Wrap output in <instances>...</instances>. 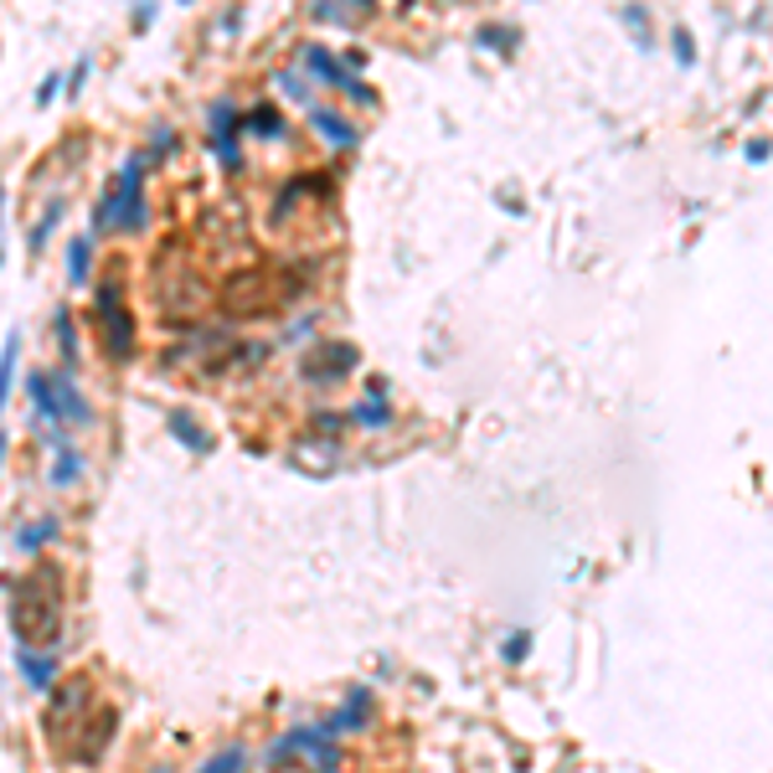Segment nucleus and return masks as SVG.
<instances>
[{"label": "nucleus", "mask_w": 773, "mask_h": 773, "mask_svg": "<svg viewBox=\"0 0 773 773\" xmlns=\"http://www.w3.org/2000/svg\"><path fill=\"white\" fill-rule=\"evenodd\" d=\"M114 701L93 686V676H68V681L52 691V707H47V743L58 753V763H99V753L114 738Z\"/></svg>", "instance_id": "1"}, {"label": "nucleus", "mask_w": 773, "mask_h": 773, "mask_svg": "<svg viewBox=\"0 0 773 773\" xmlns=\"http://www.w3.org/2000/svg\"><path fill=\"white\" fill-rule=\"evenodd\" d=\"M11 629L21 650H52L62 640V573L31 567L27 578H11Z\"/></svg>", "instance_id": "2"}, {"label": "nucleus", "mask_w": 773, "mask_h": 773, "mask_svg": "<svg viewBox=\"0 0 773 773\" xmlns=\"http://www.w3.org/2000/svg\"><path fill=\"white\" fill-rule=\"evenodd\" d=\"M299 299V284L289 279V274H279V268H243V274H233V279L223 284V310L233 315V320H264V315H279L284 305H295Z\"/></svg>", "instance_id": "3"}, {"label": "nucleus", "mask_w": 773, "mask_h": 773, "mask_svg": "<svg viewBox=\"0 0 773 773\" xmlns=\"http://www.w3.org/2000/svg\"><path fill=\"white\" fill-rule=\"evenodd\" d=\"M341 763V748L330 743V732L320 728H299L289 738H279V748L268 753V769L284 773V769H305V773H330Z\"/></svg>", "instance_id": "4"}, {"label": "nucleus", "mask_w": 773, "mask_h": 773, "mask_svg": "<svg viewBox=\"0 0 773 773\" xmlns=\"http://www.w3.org/2000/svg\"><path fill=\"white\" fill-rule=\"evenodd\" d=\"M140 155H134L130 165L120 171V186H114V196L109 202H99V227L109 223H120V227H140L145 217H140Z\"/></svg>", "instance_id": "5"}, {"label": "nucleus", "mask_w": 773, "mask_h": 773, "mask_svg": "<svg viewBox=\"0 0 773 773\" xmlns=\"http://www.w3.org/2000/svg\"><path fill=\"white\" fill-rule=\"evenodd\" d=\"M31 398L42 402L47 418H68V423H89V402L73 392V382L68 377H31Z\"/></svg>", "instance_id": "6"}, {"label": "nucleus", "mask_w": 773, "mask_h": 773, "mask_svg": "<svg viewBox=\"0 0 773 773\" xmlns=\"http://www.w3.org/2000/svg\"><path fill=\"white\" fill-rule=\"evenodd\" d=\"M99 315L109 320V346H114V357L124 361L134 351V326L120 305V284H104V289H99Z\"/></svg>", "instance_id": "7"}, {"label": "nucleus", "mask_w": 773, "mask_h": 773, "mask_svg": "<svg viewBox=\"0 0 773 773\" xmlns=\"http://www.w3.org/2000/svg\"><path fill=\"white\" fill-rule=\"evenodd\" d=\"M346 367H357V351H351V346H326L320 357L305 361V377H315V382H336Z\"/></svg>", "instance_id": "8"}, {"label": "nucleus", "mask_w": 773, "mask_h": 773, "mask_svg": "<svg viewBox=\"0 0 773 773\" xmlns=\"http://www.w3.org/2000/svg\"><path fill=\"white\" fill-rule=\"evenodd\" d=\"M243 763H248V759H243V748H227V753H217V759H207V763H202V769H196V773H243Z\"/></svg>", "instance_id": "9"}, {"label": "nucleus", "mask_w": 773, "mask_h": 773, "mask_svg": "<svg viewBox=\"0 0 773 773\" xmlns=\"http://www.w3.org/2000/svg\"><path fill=\"white\" fill-rule=\"evenodd\" d=\"M21 666H27V681H31V686H47V681H52V660H47V655H27Z\"/></svg>", "instance_id": "10"}, {"label": "nucleus", "mask_w": 773, "mask_h": 773, "mask_svg": "<svg viewBox=\"0 0 773 773\" xmlns=\"http://www.w3.org/2000/svg\"><path fill=\"white\" fill-rule=\"evenodd\" d=\"M305 62H310L315 73H326V78H336V83H346V73H341V68H336V62L326 58V52H320V47H310V52H305Z\"/></svg>", "instance_id": "11"}, {"label": "nucleus", "mask_w": 773, "mask_h": 773, "mask_svg": "<svg viewBox=\"0 0 773 773\" xmlns=\"http://www.w3.org/2000/svg\"><path fill=\"white\" fill-rule=\"evenodd\" d=\"M315 124H326V134H330V140H341V145L351 140V130H346V124L336 120V114H320V109H315Z\"/></svg>", "instance_id": "12"}, {"label": "nucleus", "mask_w": 773, "mask_h": 773, "mask_svg": "<svg viewBox=\"0 0 773 773\" xmlns=\"http://www.w3.org/2000/svg\"><path fill=\"white\" fill-rule=\"evenodd\" d=\"M254 124H258V134H279V114H274V109H258Z\"/></svg>", "instance_id": "13"}, {"label": "nucleus", "mask_w": 773, "mask_h": 773, "mask_svg": "<svg viewBox=\"0 0 773 773\" xmlns=\"http://www.w3.org/2000/svg\"><path fill=\"white\" fill-rule=\"evenodd\" d=\"M42 536H52V521H42V526H31V532H21V536H16V542H21V547H37Z\"/></svg>", "instance_id": "14"}, {"label": "nucleus", "mask_w": 773, "mask_h": 773, "mask_svg": "<svg viewBox=\"0 0 773 773\" xmlns=\"http://www.w3.org/2000/svg\"><path fill=\"white\" fill-rule=\"evenodd\" d=\"M89 274V243H73V279Z\"/></svg>", "instance_id": "15"}, {"label": "nucleus", "mask_w": 773, "mask_h": 773, "mask_svg": "<svg viewBox=\"0 0 773 773\" xmlns=\"http://www.w3.org/2000/svg\"><path fill=\"white\" fill-rule=\"evenodd\" d=\"M11 372H16V336L6 341V392H11Z\"/></svg>", "instance_id": "16"}]
</instances>
